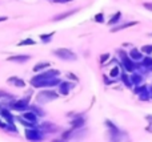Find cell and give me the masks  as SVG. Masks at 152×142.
I'll return each instance as SVG.
<instances>
[{
	"label": "cell",
	"instance_id": "e575fe53",
	"mask_svg": "<svg viewBox=\"0 0 152 142\" xmlns=\"http://www.w3.org/2000/svg\"><path fill=\"white\" fill-rule=\"evenodd\" d=\"M140 50L144 53V56H151V55H152V44H145V45H143V47L140 48Z\"/></svg>",
	"mask_w": 152,
	"mask_h": 142
},
{
	"label": "cell",
	"instance_id": "484cf974",
	"mask_svg": "<svg viewBox=\"0 0 152 142\" xmlns=\"http://www.w3.org/2000/svg\"><path fill=\"white\" fill-rule=\"evenodd\" d=\"M16 122H18L19 125H21V126L26 129V128H34V126H37V125H34L31 124V122H28L27 120H24L21 116H16Z\"/></svg>",
	"mask_w": 152,
	"mask_h": 142
},
{
	"label": "cell",
	"instance_id": "f1b7e54d",
	"mask_svg": "<svg viewBox=\"0 0 152 142\" xmlns=\"http://www.w3.org/2000/svg\"><path fill=\"white\" fill-rule=\"evenodd\" d=\"M28 45H36V41L31 37H27V39H23L18 43V47H28Z\"/></svg>",
	"mask_w": 152,
	"mask_h": 142
},
{
	"label": "cell",
	"instance_id": "e0dca14e",
	"mask_svg": "<svg viewBox=\"0 0 152 142\" xmlns=\"http://www.w3.org/2000/svg\"><path fill=\"white\" fill-rule=\"evenodd\" d=\"M87 134H88V129H86V128H81V129H74L71 141H80V140H83V138H86Z\"/></svg>",
	"mask_w": 152,
	"mask_h": 142
},
{
	"label": "cell",
	"instance_id": "7402d4cb",
	"mask_svg": "<svg viewBox=\"0 0 152 142\" xmlns=\"http://www.w3.org/2000/svg\"><path fill=\"white\" fill-rule=\"evenodd\" d=\"M29 110L34 112V113L36 114L39 118H42V117L45 116V110L39 105V104H32V102H31V105H29Z\"/></svg>",
	"mask_w": 152,
	"mask_h": 142
},
{
	"label": "cell",
	"instance_id": "2e32d148",
	"mask_svg": "<svg viewBox=\"0 0 152 142\" xmlns=\"http://www.w3.org/2000/svg\"><path fill=\"white\" fill-rule=\"evenodd\" d=\"M128 56L131 60L135 61V63H140V61L143 60V57H144V53H143L139 48H132V49L128 52Z\"/></svg>",
	"mask_w": 152,
	"mask_h": 142
},
{
	"label": "cell",
	"instance_id": "bcb514c9",
	"mask_svg": "<svg viewBox=\"0 0 152 142\" xmlns=\"http://www.w3.org/2000/svg\"><path fill=\"white\" fill-rule=\"evenodd\" d=\"M0 117H1V110H0Z\"/></svg>",
	"mask_w": 152,
	"mask_h": 142
},
{
	"label": "cell",
	"instance_id": "cb8c5ba5",
	"mask_svg": "<svg viewBox=\"0 0 152 142\" xmlns=\"http://www.w3.org/2000/svg\"><path fill=\"white\" fill-rule=\"evenodd\" d=\"M76 12H77V9H71V11H67V12H61L53 17V21H61V20H64V19L69 17V16H72Z\"/></svg>",
	"mask_w": 152,
	"mask_h": 142
},
{
	"label": "cell",
	"instance_id": "7bdbcfd3",
	"mask_svg": "<svg viewBox=\"0 0 152 142\" xmlns=\"http://www.w3.org/2000/svg\"><path fill=\"white\" fill-rule=\"evenodd\" d=\"M51 142H67V141L61 140V138H53V140H51Z\"/></svg>",
	"mask_w": 152,
	"mask_h": 142
},
{
	"label": "cell",
	"instance_id": "603a6c76",
	"mask_svg": "<svg viewBox=\"0 0 152 142\" xmlns=\"http://www.w3.org/2000/svg\"><path fill=\"white\" fill-rule=\"evenodd\" d=\"M120 20H121V12L118 11V12H115L112 16H111V19H108V25L115 27V25H118Z\"/></svg>",
	"mask_w": 152,
	"mask_h": 142
},
{
	"label": "cell",
	"instance_id": "b9f144b4",
	"mask_svg": "<svg viewBox=\"0 0 152 142\" xmlns=\"http://www.w3.org/2000/svg\"><path fill=\"white\" fill-rule=\"evenodd\" d=\"M5 128H7V122H5L4 120L0 117V129H1V130H5Z\"/></svg>",
	"mask_w": 152,
	"mask_h": 142
},
{
	"label": "cell",
	"instance_id": "836d02e7",
	"mask_svg": "<svg viewBox=\"0 0 152 142\" xmlns=\"http://www.w3.org/2000/svg\"><path fill=\"white\" fill-rule=\"evenodd\" d=\"M145 121H147V126H145V132L152 134V114L145 116Z\"/></svg>",
	"mask_w": 152,
	"mask_h": 142
},
{
	"label": "cell",
	"instance_id": "3957f363",
	"mask_svg": "<svg viewBox=\"0 0 152 142\" xmlns=\"http://www.w3.org/2000/svg\"><path fill=\"white\" fill-rule=\"evenodd\" d=\"M31 96H26L21 98H15L12 101H8L7 108H10L12 112H18V113H23V112L28 110L29 105H31Z\"/></svg>",
	"mask_w": 152,
	"mask_h": 142
},
{
	"label": "cell",
	"instance_id": "44dd1931",
	"mask_svg": "<svg viewBox=\"0 0 152 142\" xmlns=\"http://www.w3.org/2000/svg\"><path fill=\"white\" fill-rule=\"evenodd\" d=\"M139 65H142V68L147 72H151L152 71V57L151 56H144L143 60L140 63H137Z\"/></svg>",
	"mask_w": 152,
	"mask_h": 142
},
{
	"label": "cell",
	"instance_id": "d590c367",
	"mask_svg": "<svg viewBox=\"0 0 152 142\" xmlns=\"http://www.w3.org/2000/svg\"><path fill=\"white\" fill-rule=\"evenodd\" d=\"M110 58H111L110 53H102V55H100V57H99V61H100V64H102V65H104L107 61H110Z\"/></svg>",
	"mask_w": 152,
	"mask_h": 142
},
{
	"label": "cell",
	"instance_id": "f546056e",
	"mask_svg": "<svg viewBox=\"0 0 152 142\" xmlns=\"http://www.w3.org/2000/svg\"><path fill=\"white\" fill-rule=\"evenodd\" d=\"M55 36V32H50V33H42L39 36L40 41L44 43V44H47V43H50L51 40H52V37Z\"/></svg>",
	"mask_w": 152,
	"mask_h": 142
},
{
	"label": "cell",
	"instance_id": "ab89813d",
	"mask_svg": "<svg viewBox=\"0 0 152 142\" xmlns=\"http://www.w3.org/2000/svg\"><path fill=\"white\" fill-rule=\"evenodd\" d=\"M71 1H74V0H52V3H55V4H68Z\"/></svg>",
	"mask_w": 152,
	"mask_h": 142
},
{
	"label": "cell",
	"instance_id": "83f0119b",
	"mask_svg": "<svg viewBox=\"0 0 152 142\" xmlns=\"http://www.w3.org/2000/svg\"><path fill=\"white\" fill-rule=\"evenodd\" d=\"M0 100H7V101H12V100H15V96L12 94V93H10V92H7V90H4V89H0Z\"/></svg>",
	"mask_w": 152,
	"mask_h": 142
},
{
	"label": "cell",
	"instance_id": "ac0fdd59",
	"mask_svg": "<svg viewBox=\"0 0 152 142\" xmlns=\"http://www.w3.org/2000/svg\"><path fill=\"white\" fill-rule=\"evenodd\" d=\"M119 80L123 82V85H124L126 88H128V89H134V84H132V81H131L129 73H127V72H121V74H120V77H119Z\"/></svg>",
	"mask_w": 152,
	"mask_h": 142
},
{
	"label": "cell",
	"instance_id": "6da1fadb",
	"mask_svg": "<svg viewBox=\"0 0 152 142\" xmlns=\"http://www.w3.org/2000/svg\"><path fill=\"white\" fill-rule=\"evenodd\" d=\"M104 126L108 133L110 142H131V137L126 130L120 129L112 120H104Z\"/></svg>",
	"mask_w": 152,
	"mask_h": 142
},
{
	"label": "cell",
	"instance_id": "4fadbf2b",
	"mask_svg": "<svg viewBox=\"0 0 152 142\" xmlns=\"http://www.w3.org/2000/svg\"><path fill=\"white\" fill-rule=\"evenodd\" d=\"M29 60H31V56L23 55V53H20V55H12V56H8L7 57V61H10V63H16V64H24Z\"/></svg>",
	"mask_w": 152,
	"mask_h": 142
},
{
	"label": "cell",
	"instance_id": "d4e9b609",
	"mask_svg": "<svg viewBox=\"0 0 152 142\" xmlns=\"http://www.w3.org/2000/svg\"><path fill=\"white\" fill-rule=\"evenodd\" d=\"M120 74H121V69L119 65L112 66V68L110 69V72H108V76H110L112 80H118L119 77H120Z\"/></svg>",
	"mask_w": 152,
	"mask_h": 142
},
{
	"label": "cell",
	"instance_id": "8fae6325",
	"mask_svg": "<svg viewBox=\"0 0 152 142\" xmlns=\"http://www.w3.org/2000/svg\"><path fill=\"white\" fill-rule=\"evenodd\" d=\"M0 110H1V118L4 120L7 124H15V122H16V117L13 116L12 110H11L10 108H7V106H1V108H0Z\"/></svg>",
	"mask_w": 152,
	"mask_h": 142
},
{
	"label": "cell",
	"instance_id": "c3c4849f",
	"mask_svg": "<svg viewBox=\"0 0 152 142\" xmlns=\"http://www.w3.org/2000/svg\"><path fill=\"white\" fill-rule=\"evenodd\" d=\"M151 100H152V97H151Z\"/></svg>",
	"mask_w": 152,
	"mask_h": 142
},
{
	"label": "cell",
	"instance_id": "1f68e13d",
	"mask_svg": "<svg viewBox=\"0 0 152 142\" xmlns=\"http://www.w3.org/2000/svg\"><path fill=\"white\" fill-rule=\"evenodd\" d=\"M148 88H150V86H148L145 82H143V84H140V85H135L132 90H134L135 94H139V93H142V92H144V90H147Z\"/></svg>",
	"mask_w": 152,
	"mask_h": 142
},
{
	"label": "cell",
	"instance_id": "7dc6e473",
	"mask_svg": "<svg viewBox=\"0 0 152 142\" xmlns=\"http://www.w3.org/2000/svg\"><path fill=\"white\" fill-rule=\"evenodd\" d=\"M1 106H3V105H1V102H0V108H1Z\"/></svg>",
	"mask_w": 152,
	"mask_h": 142
},
{
	"label": "cell",
	"instance_id": "9a60e30c",
	"mask_svg": "<svg viewBox=\"0 0 152 142\" xmlns=\"http://www.w3.org/2000/svg\"><path fill=\"white\" fill-rule=\"evenodd\" d=\"M137 24H139V21H136V20L126 21V23H123V24H118V25L112 27V28H111V32H112V33H115V32H119V31H123V29H127V28H131V27H135V25H137Z\"/></svg>",
	"mask_w": 152,
	"mask_h": 142
},
{
	"label": "cell",
	"instance_id": "f35d334b",
	"mask_svg": "<svg viewBox=\"0 0 152 142\" xmlns=\"http://www.w3.org/2000/svg\"><path fill=\"white\" fill-rule=\"evenodd\" d=\"M103 80H104V84L105 85H112L113 84V80L111 79L110 76H107V74H104V76H103Z\"/></svg>",
	"mask_w": 152,
	"mask_h": 142
},
{
	"label": "cell",
	"instance_id": "74e56055",
	"mask_svg": "<svg viewBox=\"0 0 152 142\" xmlns=\"http://www.w3.org/2000/svg\"><path fill=\"white\" fill-rule=\"evenodd\" d=\"M67 77H68V80H69V81H72V82H77L79 81L77 76L74 74V73H71V72H69V73H67Z\"/></svg>",
	"mask_w": 152,
	"mask_h": 142
},
{
	"label": "cell",
	"instance_id": "9c48e42d",
	"mask_svg": "<svg viewBox=\"0 0 152 142\" xmlns=\"http://www.w3.org/2000/svg\"><path fill=\"white\" fill-rule=\"evenodd\" d=\"M39 128L42 129V132L44 133L45 136L47 134H56V133L60 132V126L56 125L55 122H51V121H42L39 124Z\"/></svg>",
	"mask_w": 152,
	"mask_h": 142
},
{
	"label": "cell",
	"instance_id": "ba28073f",
	"mask_svg": "<svg viewBox=\"0 0 152 142\" xmlns=\"http://www.w3.org/2000/svg\"><path fill=\"white\" fill-rule=\"evenodd\" d=\"M68 116H74L71 117L69 120V126L72 129H81V128H86V124H87V118L84 114L81 113H69Z\"/></svg>",
	"mask_w": 152,
	"mask_h": 142
},
{
	"label": "cell",
	"instance_id": "d6986e66",
	"mask_svg": "<svg viewBox=\"0 0 152 142\" xmlns=\"http://www.w3.org/2000/svg\"><path fill=\"white\" fill-rule=\"evenodd\" d=\"M50 68H51V63H48V61H39L37 64L34 65L32 71H34L35 73H39V72L47 71V69H50Z\"/></svg>",
	"mask_w": 152,
	"mask_h": 142
},
{
	"label": "cell",
	"instance_id": "f6af8a7d",
	"mask_svg": "<svg viewBox=\"0 0 152 142\" xmlns=\"http://www.w3.org/2000/svg\"><path fill=\"white\" fill-rule=\"evenodd\" d=\"M148 36H150V37H152V33H148Z\"/></svg>",
	"mask_w": 152,
	"mask_h": 142
},
{
	"label": "cell",
	"instance_id": "30bf717a",
	"mask_svg": "<svg viewBox=\"0 0 152 142\" xmlns=\"http://www.w3.org/2000/svg\"><path fill=\"white\" fill-rule=\"evenodd\" d=\"M74 88H75V82L66 80V81H61L60 84H59V86H58V93H59L60 96H68L69 92H71Z\"/></svg>",
	"mask_w": 152,
	"mask_h": 142
},
{
	"label": "cell",
	"instance_id": "4316f807",
	"mask_svg": "<svg viewBox=\"0 0 152 142\" xmlns=\"http://www.w3.org/2000/svg\"><path fill=\"white\" fill-rule=\"evenodd\" d=\"M151 97H152V94H151L150 89H147V90H144V92H142V93H139V94H137V98H139V101H143V102H147V101H150Z\"/></svg>",
	"mask_w": 152,
	"mask_h": 142
},
{
	"label": "cell",
	"instance_id": "5b68a950",
	"mask_svg": "<svg viewBox=\"0 0 152 142\" xmlns=\"http://www.w3.org/2000/svg\"><path fill=\"white\" fill-rule=\"evenodd\" d=\"M59 97H60V94L55 89H40L36 94V104L45 105L48 102H52V101L58 100Z\"/></svg>",
	"mask_w": 152,
	"mask_h": 142
},
{
	"label": "cell",
	"instance_id": "ee69618b",
	"mask_svg": "<svg viewBox=\"0 0 152 142\" xmlns=\"http://www.w3.org/2000/svg\"><path fill=\"white\" fill-rule=\"evenodd\" d=\"M7 20H8L7 16H0V23H1V21H7Z\"/></svg>",
	"mask_w": 152,
	"mask_h": 142
},
{
	"label": "cell",
	"instance_id": "ffe728a7",
	"mask_svg": "<svg viewBox=\"0 0 152 142\" xmlns=\"http://www.w3.org/2000/svg\"><path fill=\"white\" fill-rule=\"evenodd\" d=\"M129 77H131V81H132V84H134V86L144 82V76H143V73H140V72H137V71L129 74Z\"/></svg>",
	"mask_w": 152,
	"mask_h": 142
},
{
	"label": "cell",
	"instance_id": "5bb4252c",
	"mask_svg": "<svg viewBox=\"0 0 152 142\" xmlns=\"http://www.w3.org/2000/svg\"><path fill=\"white\" fill-rule=\"evenodd\" d=\"M20 116L23 117L24 120H27L28 122H31V124H34V125H39L40 124V118L34 113V112L29 110V109L28 110H26V112H23V113H20Z\"/></svg>",
	"mask_w": 152,
	"mask_h": 142
},
{
	"label": "cell",
	"instance_id": "4dcf8cb0",
	"mask_svg": "<svg viewBox=\"0 0 152 142\" xmlns=\"http://www.w3.org/2000/svg\"><path fill=\"white\" fill-rule=\"evenodd\" d=\"M72 133H74V129H72V128H69V129L61 132L60 138H61V140H64V141H67V142H69V141H71V137H72Z\"/></svg>",
	"mask_w": 152,
	"mask_h": 142
},
{
	"label": "cell",
	"instance_id": "8d00e7d4",
	"mask_svg": "<svg viewBox=\"0 0 152 142\" xmlns=\"http://www.w3.org/2000/svg\"><path fill=\"white\" fill-rule=\"evenodd\" d=\"M94 20L96 21V23H99V24H103V23L105 21V19H104V13H103V12L96 13V15H95V17H94Z\"/></svg>",
	"mask_w": 152,
	"mask_h": 142
},
{
	"label": "cell",
	"instance_id": "8992f818",
	"mask_svg": "<svg viewBox=\"0 0 152 142\" xmlns=\"http://www.w3.org/2000/svg\"><path fill=\"white\" fill-rule=\"evenodd\" d=\"M23 133H24V138L28 142H43L45 140V134L42 132L39 125L34 128H26Z\"/></svg>",
	"mask_w": 152,
	"mask_h": 142
},
{
	"label": "cell",
	"instance_id": "60d3db41",
	"mask_svg": "<svg viewBox=\"0 0 152 142\" xmlns=\"http://www.w3.org/2000/svg\"><path fill=\"white\" fill-rule=\"evenodd\" d=\"M143 7H144L147 11H151V12H152V3H150V1L143 3Z\"/></svg>",
	"mask_w": 152,
	"mask_h": 142
},
{
	"label": "cell",
	"instance_id": "52a82bcc",
	"mask_svg": "<svg viewBox=\"0 0 152 142\" xmlns=\"http://www.w3.org/2000/svg\"><path fill=\"white\" fill-rule=\"evenodd\" d=\"M52 55L56 56L59 60L63 61H76L77 60V55L69 48H56L52 50Z\"/></svg>",
	"mask_w": 152,
	"mask_h": 142
},
{
	"label": "cell",
	"instance_id": "7c38bea8",
	"mask_svg": "<svg viewBox=\"0 0 152 142\" xmlns=\"http://www.w3.org/2000/svg\"><path fill=\"white\" fill-rule=\"evenodd\" d=\"M7 82L11 85H13L15 88H18V89H24V88L27 86V82L24 81L21 77L19 76H11L7 79Z\"/></svg>",
	"mask_w": 152,
	"mask_h": 142
},
{
	"label": "cell",
	"instance_id": "d6a6232c",
	"mask_svg": "<svg viewBox=\"0 0 152 142\" xmlns=\"http://www.w3.org/2000/svg\"><path fill=\"white\" fill-rule=\"evenodd\" d=\"M4 132L11 133V134H19V128L16 126V124H7V128H5Z\"/></svg>",
	"mask_w": 152,
	"mask_h": 142
},
{
	"label": "cell",
	"instance_id": "7a4b0ae2",
	"mask_svg": "<svg viewBox=\"0 0 152 142\" xmlns=\"http://www.w3.org/2000/svg\"><path fill=\"white\" fill-rule=\"evenodd\" d=\"M52 77H60V71H59V69H55V68H50V69H47V71L35 73L34 76L31 77V80H29V84H31V86L34 88L36 84H40V82H43V81H47V80L52 79Z\"/></svg>",
	"mask_w": 152,
	"mask_h": 142
},
{
	"label": "cell",
	"instance_id": "277c9868",
	"mask_svg": "<svg viewBox=\"0 0 152 142\" xmlns=\"http://www.w3.org/2000/svg\"><path fill=\"white\" fill-rule=\"evenodd\" d=\"M118 56L120 60V66L124 69V72L127 73H134L137 71V63H135L134 60H131L128 56V52H126L124 49H118Z\"/></svg>",
	"mask_w": 152,
	"mask_h": 142
}]
</instances>
